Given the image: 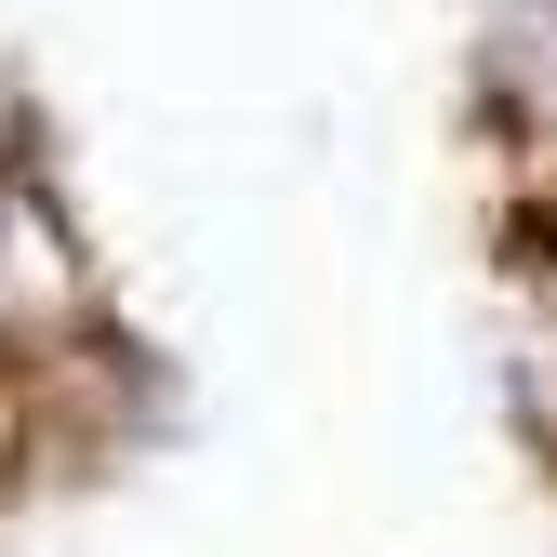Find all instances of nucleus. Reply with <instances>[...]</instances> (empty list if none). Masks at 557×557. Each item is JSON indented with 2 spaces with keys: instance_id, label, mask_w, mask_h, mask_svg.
I'll use <instances>...</instances> for the list:
<instances>
[]
</instances>
